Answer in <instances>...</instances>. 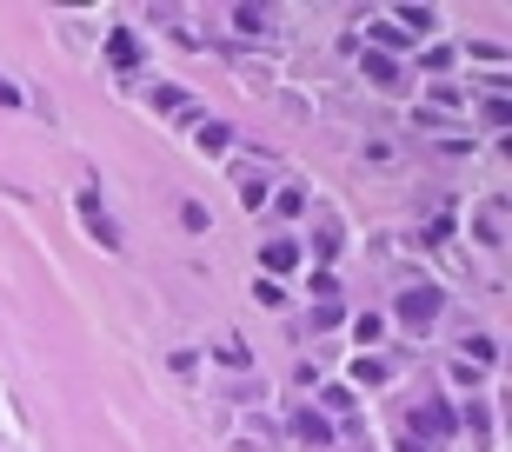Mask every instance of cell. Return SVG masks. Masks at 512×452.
Masks as SVG:
<instances>
[{"label": "cell", "mask_w": 512, "mask_h": 452, "mask_svg": "<svg viewBox=\"0 0 512 452\" xmlns=\"http://www.w3.org/2000/svg\"><path fill=\"white\" fill-rule=\"evenodd\" d=\"M413 426H419V433H453V413H446V406H426Z\"/></svg>", "instance_id": "6da1fadb"}, {"label": "cell", "mask_w": 512, "mask_h": 452, "mask_svg": "<svg viewBox=\"0 0 512 452\" xmlns=\"http://www.w3.org/2000/svg\"><path fill=\"white\" fill-rule=\"evenodd\" d=\"M406 313H413V326H426V313H433V293H413V300H406Z\"/></svg>", "instance_id": "7a4b0ae2"}, {"label": "cell", "mask_w": 512, "mask_h": 452, "mask_svg": "<svg viewBox=\"0 0 512 452\" xmlns=\"http://www.w3.org/2000/svg\"><path fill=\"white\" fill-rule=\"evenodd\" d=\"M114 60H120V67H133V60H140V47H133L127 34H114Z\"/></svg>", "instance_id": "3957f363"}, {"label": "cell", "mask_w": 512, "mask_h": 452, "mask_svg": "<svg viewBox=\"0 0 512 452\" xmlns=\"http://www.w3.org/2000/svg\"><path fill=\"white\" fill-rule=\"evenodd\" d=\"M0 100H7V107H20V87H7V80H0Z\"/></svg>", "instance_id": "277c9868"}]
</instances>
